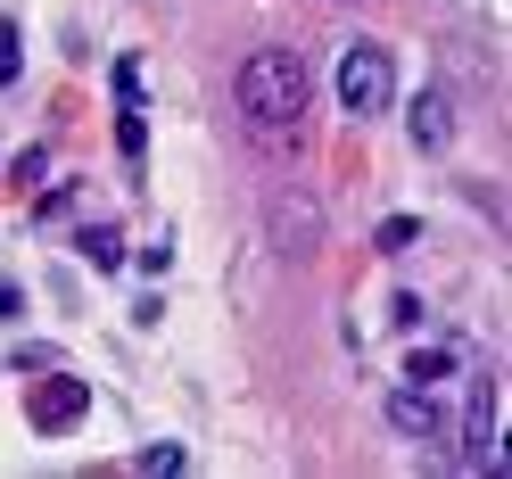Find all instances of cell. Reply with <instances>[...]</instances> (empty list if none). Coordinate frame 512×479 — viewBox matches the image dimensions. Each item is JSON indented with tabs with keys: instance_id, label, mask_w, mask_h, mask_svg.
I'll list each match as a JSON object with an SVG mask.
<instances>
[{
	"instance_id": "obj_5",
	"label": "cell",
	"mask_w": 512,
	"mask_h": 479,
	"mask_svg": "<svg viewBox=\"0 0 512 479\" xmlns=\"http://www.w3.org/2000/svg\"><path fill=\"white\" fill-rule=\"evenodd\" d=\"M413 149L422 157H446L455 149V133H463V108H455V91H413Z\"/></svg>"
},
{
	"instance_id": "obj_2",
	"label": "cell",
	"mask_w": 512,
	"mask_h": 479,
	"mask_svg": "<svg viewBox=\"0 0 512 479\" xmlns=\"http://www.w3.org/2000/svg\"><path fill=\"white\" fill-rule=\"evenodd\" d=\"M331 83H339V108L347 116H389L397 108V58L380 50V42H347Z\"/></svg>"
},
{
	"instance_id": "obj_13",
	"label": "cell",
	"mask_w": 512,
	"mask_h": 479,
	"mask_svg": "<svg viewBox=\"0 0 512 479\" xmlns=\"http://www.w3.org/2000/svg\"><path fill=\"white\" fill-rule=\"evenodd\" d=\"M133 471H157V479L182 471V446H141V463H133Z\"/></svg>"
},
{
	"instance_id": "obj_4",
	"label": "cell",
	"mask_w": 512,
	"mask_h": 479,
	"mask_svg": "<svg viewBox=\"0 0 512 479\" xmlns=\"http://www.w3.org/2000/svg\"><path fill=\"white\" fill-rule=\"evenodd\" d=\"M91 413V389H83V372H42L34 389H25V422H34L42 438H58V430H75Z\"/></svg>"
},
{
	"instance_id": "obj_12",
	"label": "cell",
	"mask_w": 512,
	"mask_h": 479,
	"mask_svg": "<svg viewBox=\"0 0 512 479\" xmlns=\"http://www.w3.org/2000/svg\"><path fill=\"white\" fill-rule=\"evenodd\" d=\"M83 257L91 265H124V240L116 232H83Z\"/></svg>"
},
{
	"instance_id": "obj_3",
	"label": "cell",
	"mask_w": 512,
	"mask_h": 479,
	"mask_svg": "<svg viewBox=\"0 0 512 479\" xmlns=\"http://www.w3.org/2000/svg\"><path fill=\"white\" fill-rule=\"evenodd\" d=\"M265 223H273V248H281V257H298V265L323 248V199L298 190V182H281L273 199H265Z\"/></svg>"
},
{
	"instance_id": "obj_6",
	"label": "cell",
	"mask_w": 512,
	"mask_h": 479,
	"mask_svg": "<svg viewBox=\"0 0 512 479\" xmlns=\"http://www.w3.org/2000/svg\"><path fill=\"white\" fill-rule=\"evenodd\" d=\"M389 422H397V438H438V430H446L438 405H430V389H413V380L389 397Z\"/></svg>"
},
{
	"instance_id": "obj_9",
	"label": "cell",
	"mask_w": 512,
	"mask_h": 479,
	"mask_svg": "<svg viewBox=\"0 0 512 479\" xmlns=\"http://www.w3.org/2000/svg\"><path fill=\"white\" fill-rule=\"evenodd\" d=\"M413 240H422V223H413V215H389V223H380V240H372V248H380V257H405Z\"/></svg>"
},
{
	"instance_id": "obj_10",
	"label": "cell",
	"mask_w": 512,
	"mask_h": 479,
	"mask_svg": "<svg viewBox=\"0 0 512 479\" xmlns=\"http://www.w3.org/2000/svg\"><path fill=\"white\" fill-rule=\"evenodd\" d=\"M116 149H124V157H141V149H149V124H141L133 100H124V116H116Z\"/></svg>"
},
{
	"instance_id": "obj_1",
	"label": "cell",
	"mask_w": 512,
	"mask_h": 479,
	"mask_svg": "<svg viewBox=\"0 0 512 479\" xmlns=\"http://www.w3.org/2000/svg\"><path fill=\"white\" fill-rule=\"evenodd\" d=\"M232 108L248 124V141H265V149H298L306 141V116H314V75H306V58L298 50H256L240 83H232Z\"/></svg>"
},
{
	"instance_id": "obj_11",
	"label": "cell",
	"mask_w": 512,
	"mask_h": 479,
	"mask_svg": "<svg viewBox=\"0 0 512 479\" xmlns=\"http://www.w3.org/2000/svg\"><path fill=\"white\" fill-rule=\"evenodd\" d=\"M25 75V42H17V25H0V83H17Z\"/></svg>"
},
{
	"instance_id": "obj_14",
	"label": "cell",
	"mask_w": 512,
	"mask_h": 479,
	"mask_svg": "<svg viewBox=\"0 0 512 479\" xmlns=\"http://www.w3.org/2000/svg\"><path fill=\"white\" fill-rule=\"evenodd\" d=\"M17 306H25V298L9 290V281H0V323H9V314H17Z\"/></svg>"
},
{
	"instance_id": "obj_8",
	"label": "cell",
	"mask_w": 512,
	"mask_h": 479,
	"mask_svg": "<svg viewBox=\"0 0 512 479\" xmlns=\"http://www.w3.org/2000/svg\"><path fill=\"white\" fill-rule=\"evenodd\" d=\"M405 380H413V389H438V380H455V347H422V356H405Z\"/></svg>"
},
{
	"instance_id": "obj_7",
	"label": "cell",
	"mask_w": 512,
	"mask_h": 479,
	"mask_svg": "<svg viewBox=\"0 0 512 479\" xmlns=\"http://www.w3.org/2000/svg\"><path fill=\"white\" fill-rule=\"evenodd\" d=\"M488 446H496V380H479V389H471V413H463V455L479 463Z\"/></svg>"
}]
</instances>
